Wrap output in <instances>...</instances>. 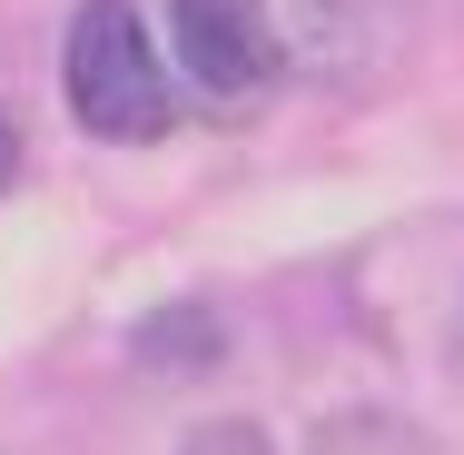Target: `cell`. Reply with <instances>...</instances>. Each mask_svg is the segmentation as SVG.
I'll use <instances>...</instances> for the list:
<instances>
[{"mask_svg":"<svg viewBox=\"0 0 464 455\" xmlns=\"http://www.w3.org/2000/svg\"><path fill=\"white\" fill-rule=\"evenodd\" d=\"M60 90H70V119L90 139L149 149L179 119V60L149 40L139 0H80L70 10V40H60Z\"/></svg>","mask_w":464,"mask_h":455,"instance_id":"cell-1","label":"cell"},{"mask_svg":"<svg viewBox=\"0 0 464 455\" xmlns=\"http://www.w3.org/2000/svg\"><path fill=\"white\" fill-rule=\"evenodd\" d=\"M20 179V119H10V109H0V188Z\"/></svg>","mask_w":464,"mask_h":455,"instance_id":"cell-7","label":"cell"},{"mask_svg":"<svg viewBox=\"0 0 464 455\" xmlns=\"http://www.w3.org/2000/svg\"><path fill=\"white\" fill-rule=\"evenodd\" d=\"M179 455H277V446H267V426H257V416H218V426H198Z\"/></svg>","mask_w":464,"mask_h":455,"instance_id":"cell-6","label":"cell"},{"mask_svg":"<svg viewBox=\"0 0 464 455\" xmlns=\"http://www.w3.org/2000/svg\"><path fill=\"white\" fill-rule=\"evenodd\" d=\"M306 455H445L405 406H336L316 436H306Z\"/></svg>","mask_w":464,"mask_h":455,"instance_id":"cell-5","label":"cell"},{"mask_svg":"<svg viewBox=\"0 0 464 455\" xmlns=\"http://www.w3.org/2000/svg\"><path fill=\"white\" fill-rule=\"evenodd\" d=\"M218 347H227V327L188 297V307H159V317H139L129 327V357L149 366V376H198V366H218Z\"/></svg>","mask_w":464,"mask_h":455,"instance_id":"cell-4","label":"cell"},{"mask_svg":"<svg viewBox=\"0 0 464 455\" xmlns=\"http://www.w3.org/2000/svg\"><path fill=\"white\" fill-rule=\"evenodd\" d=\"M169 60L208 109H247V99H267L286 80L267 0H169Z\"/></svg>","mask_w":464,"mask_h":455,"instance_id":"cell-3","label":"cell"},{"mask_svg":"<svg viewBox=\"0 0 464 455\" xmlns=\"http://www.w3.org/2000/svg\"><path fill=\"white\" fill-rule=\"evenodd\" d=\"M455 376H464V297H455Z\"/></svg>","mask_w":464,"mask_h":455,"instance_id":"cell-8","label":"cell"},{"mask_svg":"<svg viewBox=\"0 0 464 455\" xmlns=\"http://www.w3.org/2000/svg\"><path fill=\"white\" fill-rule=\"evenodd\" d=\"M267 30L316 90H385L415 60V0H267Z\"/></svg>","mask_w":464,"mask_h":455,"instance_id":"cell-2","label":"cell"}]
</instances>
